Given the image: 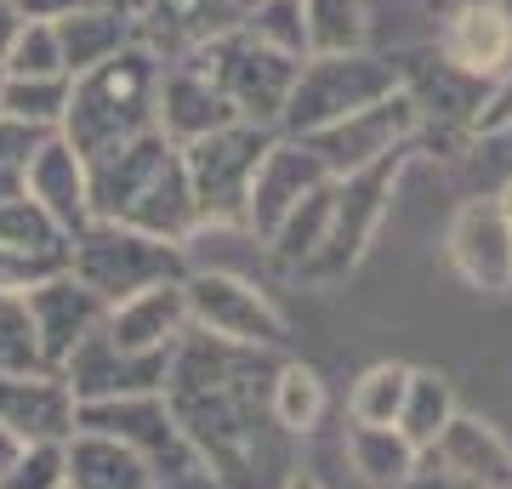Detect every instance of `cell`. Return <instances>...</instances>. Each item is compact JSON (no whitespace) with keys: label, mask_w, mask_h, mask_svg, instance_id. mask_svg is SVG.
<instances>
[{"label":"cell","mask_w":512,"mask_h":489,"mask_svg":"<svg viewBox=\"0 0 512 489\" xmlns=\"http://www.w3.org/2000/svg\"><path fill=\"white\" fill-rule=\"evenodd\" d=\"M92 217L126 222L137 234L183 245L200 228V205H194V188H188L183 148L171 143L165 131H148L137 143L114 148L109 160H97L92 165Z\"/></svg>","instance_id":"obj_1"},{"label":"cell","mask_w":512,"mask_h":489,"mask_svg":"<svg viewBox=\"0 0 512 489\" xmlns=\"http://www.w3.org/2000/svg\"><path fill=\"white\" fill-rule=\"evenodd\" d=\"M148 131H160V57L148 46H126L109 63L74 74L57 137H69L86 165L109 160L114 148L137 143Z\"/></svg>","instance_id":"obj_2"},{"label":"cell","mask_w":512,"mask_h":489,"mask_svg":"<svg viewBox=\"0 0 512 489\" xmlns=\"http://www.w3.org/2000/svg\"><path fill=\"white\" fill-rule=\"evenodd\" d=\"M69 273L114 308V302H126V296H137V290H148V285L188 279V256H183V245H171V239H154V234L126 228V222L92 217L69 239Z\"/></svg>","instance_id":"obj_3"},{"label":"cell","mask_w":512,"mask_h":489,"mask_svg":"<svg viewBox=\"0 0 512 489\" xmlns=\"http://www.w3.org/2000/svg\"><path fill=\"white\" fill-rule=\"evenodd\" d=\"M393 91H404V63H393V57H382V52L308 57L302 74H296V91H291V103H285L279 131H285V137H313V131L336 126V120H348V114L382 103Z\"/></svg>","instance_id":"obj_4"},{"label":"cell","mask_w":512,"mask_h":489,"mask_svg":"<svg viewBox=\"0 0 512 489\" xmlns=\"http://www.w3.org/2000/svg\"><path fill=\"white\" fill-rule=\"evenodd\" d=\"M279 143L274 126H222L211 137L183 148L188 165V188L200 205V222H239L245 228V205H251V182L256 165L268 160V148Z\"/></svg>","instance_id":"obj_5"},{"label":"cell","mask_w":512,"mask_h":489,"mask_svg":"<svg viewBox=\"0 0 512 489\" xmlns=\"http://www.w3.org/2000/svg\"><path fill=\"white\" fill-rule=\"evenodd\" d=\"M200 63L217 74V86L228 91V103H234V114L245 126H274L279 131L285 103H291V91H296V74H302L296 57L251 40L245 29H234V35L211 40L200 52Z\"/></svg>","instance_id":"obj_6"},{"label":"cell","mask_w":512,"mask_h":489,"mask_svg":"<svg viewBox=\"0 0 512 489\" xmlns=\"http://www.w3.org/2000/svg\"><path fill=\"white\" fill-rule=\"evenodd\" d=\"M183 296H188V330L217 336L228 347H256V353L285 347V313L274 308V296L256 279H239V273H188Z\"/></svg>","instance_id":"obj_7"},{"label":"cell","mask_w":512,"mask_h":489,"mask_svg":"<svg viewBox=\"0 0 512 489\" xmlns=\"http://www.w3.org/2000/svg\"><path fill=\"white\" fill-rule=\"evenodd\" d=\"M421 131H427V120H421L416 97L393 91V97H382V103H370V109L348 114V120H336L325 131H313L302 143L319 154V165L330 177H353V171H365V165L387 160V154H404V143L421 137Z\"/></svg>","instance_id":"obj_8"},{"label":"cell","mask_w":512,"mask_h":489,"mask_svg":"<svg viewBox=\"0 0 512 489\" xmlns=\"http://www.w3.org/2000/svg\"><path fill=\"white\" fill-rule=\"evenodd\" d=\"M404 154H387V160L353 171V177H336V205H330V234L325 245L313 251V262L302 268V279H342V273L365 256L376 222L387 217V194H393V177H399Z\"/></svg>","instance_id":"obj_9"},{"label":"cell","mask_w":512,"mask_h":489,"mask_svg":"<svg viewBox=\"0 0 512 489\" xmlns=\"http://www.w3.org/2000/svg\"><path fill=\"white\" fill-rule=\"evenodd\" d=\"M171 359H177V353H126V347H114L109 336L97 330L92 342H80V353L63 364V376H69L80 404L143 399V393H165Z\"/></svg>","instance_id":"obj_10"},{"label":"cell","mask_w":512,"mask_h":489,"mask_svg":"<svg viewBox=\"0 0 512 489\" xmlns=\"http://www.w3.org/2000/svg\"><path fill=\"white\" fill-rule=\"evenodd\" d=\"M0 427L23 444H69L80 433V399L63 370L0 376Z\"/></svg>","instance_id":"obj_11"},{"label":"cell","mask_w":512,"mask_h":489,"mask_svg":"<svg viewBox=\"0 0 512 489\" xmlns=\"http://www.w3.org/2000/svg\"><path fill=\"white\" fill-rule=\"evenodd\" d=\"M325 182H336V177L319 165V154H313L302 137H285V131H279V143L268 148V160L256 165L251 205H245V228H251L262 245H268L279 222L291 217L296 205L308 200V194H319Z\"/></svg>","instance_id":"obj_12"},{"label":"cell","mask_w":512,"mask_h":489,"mask_svg":"<svg viewBox=\"0 0 512 489\" xmlns=\"http://www.w3.org/2000/svg\"><path fill=\"white\" fill-rule=\"evenodd\" d=\"M29 313H35V336H40L46 370H63V364L80 353V342H92L97 330H103L109 302L63 268V273H52V279H40V285L29 290Z\"/></svg>","instance_id":"obj_13"},{"label":"cell","mask_w":512,"mask_h":489,"mask_svg":"<svg viewBox=\"0 0 512 489\" xmlns=\"http://www.w3.org/2000/svg\"><path fill=\"white\" fill-rule=\"evenodd\" d=\"M222 126H239L228 91L217 86V74L200 63V52L183 57V63H160V131L177 148L200 143Z\"/></svg>","instance_id":"obj_14"},{"label":"cell","mask_w":512,"mask_h":489,"mask_svg":"<svg viewBox=\"0 0 512 489\" xmlns=\"http://www.w3.org/2000/svg\"><path fill=\"white\" fill-rule=\"evenodd\" d=\"M450 268L473 290H512V222L501 200H467L444 234Z\"/></svg>","instance_id":"obj_15"},{"label":"cell","mask_w":512,"mask_h":489,"mask_svg":"<svg viewBox=\"0 0 512 489\" xmlns=\"http://www.w3.org/2000/svg\"><path fill=\"white\" fill-rule=\"evenodd\" d=\"M439 57L478 86H501L512 74V12L495 0H478L467 12L439 23Z\"/></svg>","instance_id":"obj_16"},{"label":"cell","mask_w":512,"mask_h":489,"mask_svg":"<svg viewBox=\"0 0 512 489\" xmlns=\"http://www.w3.org/2000/svg\"><path fill=\"white\" fill-rule=\"evenodd\" d=\"M103 336L126 353H177V342L188 336L183 279H165V285H148L126 302H114L103 319Z\"/></svg>","instance_id":"obj_17"},{"label":"cell","mask_w":512,"mask_h":489,"mask_svg":"<svg viewBox=\"0 0 512 489\" xmlns=\"http://www.w3.org/2000/svg\"><path fill=\"white\" fill-rule=\"evenodd\" d=\"M23 188H29V200H35V205L52 211L57 228H63L69 239L92 222V165L80 160L74 143H69V137H57V131L35 148Z\"/></svg>","instance_id":"obj_18"},{"label":"cell","mask_w":512,"mask_h":489,"mask_svg":"<svg viewBox=\"0 0 512 489\" xmlns=\"http://www.w3.org/2000/svg\"><path fill=\"white\" fill-rule=\"evenodd\" d=\"M63 472H69V489H160L154 467L131 444L92 433V427H80L63 444Z\"/></svg>","instance_id":"obj_19"},{"label":"cell","mask_w":512,"mask_h":489,"mask_svg":"<svg viewBox=\"0 0 512 489\" xmlns=\"http://www.w3.org/2000/svg\"><path fill=\"white\" fill-rule=\"evenodd\" d=\"M52 29H57V46H63V63H69V80L97 69V63H109V57H120L126 46H137L131 6H114V0H92L74 18L52 23Z\"/></svg>","instance_id":"obj_20"},{"label":"cell","mask_w":512,"mask_h":489,"mask_svg":"<svg viewBox=\"0 0 512 489\" xmlns=\"http://www.w3.org/2000/svg\"><path fill=\"white\" fill-rule=\"evenodd\" d=\"M433 455H444L461 478H473L478 489H512V450L495 438V427L473 416H456L444 427V438L433 444Z\"/></svg>","instance_id":"obj_21"},{"label":"cell","mask_w":512,"mask_h":489,"mask_svg":"<svg viewBox=\"0 0 512 489\" xmlns=\"http://www.w3.org/2000/svg\"><path fill=\"white\" fill-rule=\"evenodd\" d=\"M342 455H348V467L359 472L370 489H404V478H410L421 450L399 433V427H359V421H353L348 438H342Z\"/></svg>","instance_id":"obj_22"},{"label":"cell","mask_w":512,"mask_h":489,"mask_svg":"<svg viewBox=\"0 0 512 489\" xmlns=\"http://www.w3.org/2000/svg\"><path fill=\"white\" fill-rule=\"evenodd\" d=\"M330 410V393H325V381H319V370L302 359H285L274 370V381H268V416H274L279 433H313L319 421H325Z\"/></svg>","instance_id":"obj_23"},{"label":"cell","mask_w":512,"mask_h":489,"mask_svg":"<svg viewBox=\"0 0 512 489\" xmlns=\"http://www.w3.org/2000/svg\"><path fill=\"white\" fill-rule=\"evenodd\" d=\"M308 57H353L370 52V6L365 0H302Z\"/></svg>","instance_id":"obj_24"},{"label":"cell","mask_w":512,"mask_h":489,"mask_svg":"<svg viewBox=\"0 0 512 489\" xmlns=\"http://www.w3.org/2000/svg\"><path fill=\"white\" fill-rule=\"evenodd\" d=\"M0 245L35 256V262H52V268H69V234L57 228V217L46 205L29 200V188L0 200Z\"/></svg>","instance_id":"obj_25"},{"label":"cell","mask_w":512,"mask_h":489,"mask_svg":"<svg viewBox=\"0 0 512 489\" xmlns=\"http://www.w3.org/2000/svg\"><path fill=\"white\" fill-rule=\"evenodd\" d=\"M330 205H336V182H325L319 194H308V200H302L291 217L274 228V239H268V256H274L279 268L302 273V268L313 262V251H319V245H325V234H330Z\"/></svg>","instance_id":"obj_26"},{"label":"cell","mask_w":512,"mask_h":489,"mask_svg":"<svg viewBox=\"0 0 512 489\" xmlns=\"http://www.w3.org/2000/svg\"><path fill=\"white\" fill-rule=\"evenodd\" d=\"M410 364H370L365 376L353 381V399H348V416L359 427H399L404 416V399H410Z\"/></svg>","instance_id":"obj_27"},{"label":"cell","mask_w":512,"mask_h":489,"mask_svg":"<svg viewBox=\"0 0 512 489\" xmlns=\"http://www.w3.org/2000/svg\"><path fill=\"white\" fill-rule=\"evenodd\" d=\"M456 399H450V381L433 376V370H416L410 376V399H404V416H399V433L416 444V450H433L444 438V427L456 421Z\"/></svg>","instance_id":"obj_28"},{"label":"cell","mask_w":512,"mask_h":489,"mask_svg":"<svg viewBox=\"0 0 512 489\" xmlns=\"http://www.w3.org/2000/svg\"><path fill=\"white\" fill-rule=\"evenodd\" d=\"M251 40L274 46V52L308 63V23H302V0H251L245 6V23H239Z\"/></svg>","instance_id":"obj_29"},{"label":"cell","mask_w":512,"mask_h":489,"mask_svg":"<svg viewBox=\"0 0 512 489\" xmlns=\"http://www.w3.org/2000/svg\"><path fill=\"white\" fill-rule=\"evenodd\" d=\"M69 74H52V80H12L6 74V103L0 114H12L23 126H40V131H57L63 114H69Z\"/></svg>","instance_id":"obj_30"},{"label":"cell","mask_w":512,"mask_h":489,"mask_svg":"<svg viewBox=\"0 0 512 489\" xmlns=\"http://www.w3.org/2000/svg\"><path fill=\"white\" fill-rule=\"evenodd\" d=\"M18 370H46V359H40L29 290H0V376H18Z\"/></svg>","instance_id":"obj_31"},{"label":"cell","mask_w":512,"mask_h":489,"mask_svg":"<svg viewBox=\"0 0 512 489\" xmlns=\"http://www.w3.org/2000/svg\"><path fill=\"white\" fill-rule=\"evenodd\" d=\"M0 63H6L12 80H52V74H69L52 23H23V35L12 40V52L0 57Z\"/></svg>","instance_id":"obj_32"},{"label":"cell","mask_w":512,"mask_h":489,"mask_svg":"<svg viewBox=\"0 0 512 489\" xmlns=\"http://www.w3.org/2000/svg\"><path fill=\"white\" fill-rule=\"evenodd\" d=\"M52 131L40 126H23L12 114H0V200H12L23 194V177H29V160H35V148L46 143Z\"/></svg>","instance_id":"obj_33"},{"label":"cell","mask_w":512,"mask_h":489,"mask_svg":"<svg viewBox=\"0 0 512 489\" xmlns=\"http://www.w3.org/2000/svg\"><path fill=\"white\" fill-rule=\"evenodd\" d=\"M0 489H69L63 444H29V450L18 455V467L0 478Z\"/></svg>","instance_id":"obj_34"},{"label":"cell","mask_w":512,"mask_h":489,"mask_svg":"<svg viewBox=\"0 0 512 489\" xmlns=\"http://www.w3.org/2000/svg\"><path fill=\"white\" fill-rule=\"evenodd\" d=\"M404 489H478L473 478H461L444 455H433V450H421L416 455V467H410V478H404Z\"/></svg>","instance_id":"obj_35"},{"label":"cell","mask_w":512,"mask_h":489,"mask_svg":"<svg viewBox=\"0 0 512 489\" xmlns=\"http://www.w3.org/2000/svg\"><path fill=\"white\" fill-rule=\"evenodd\" d=\"M52 273H63V268L35 262V256L12 251V245H0V290H35L40 279H52Z\"/></svg>","instance_id":"obj_36"},{"label":"cell","mask_w":512,"mask_h":489,"mask_svg":"<svg viewBox=\"0 0 512 489\" xmlns=\"http://www.w3.org/2000/svg\"><path fill=\"white\" fill-rule=\"evenodd\" d=\"M18 6H23L29 23H63V18H74L80 6H92V0H18Z\"/></svg>","instance_id":"obj_37"},{"label":"cell","mask_w":512,"mask_h":489,"mask_svg":"<svg viewBox=\"0 0 512 489\" xmlns=\"http://www.w3.org/2000/svg\"><path fill=\"white\" fill-rule=\"evenodd\" d=\"M23 23H29V18H23L18 0H0V57L12 52V40L23 35Z\"/></svg>","instance_id":"obj_38"},{"label":"cell","mask_w":512,"mask_h":489,"mask_svg":"<svg viewBox=\"0 0 512 489\" xmlns=\"http://www.w3.org/2000/svg\"><path fill=\"white\" fill-rule=\"evenodd\" d=\"M23 450H29V444H23V438H12L6 427H0V478L18 467V455H23Z\"/></svg>","instance_id":"obj_39"},{"label":"cell","mask_w":512,"mask_h":489,"mask_svg":"<svg viewBox=\"0 0 512 489\" xmlns=\"http://www.w3.org/2000/svg\"><path fill=\"white\" fill-rule=\"evenodd\" d=\"M467 6H478V0H427V18H433V29H439L444 18H456V12H467Z\"/></svg>","instance_id":"obj_40"},{"label":"cell","mask_w":512,"mask_h":489,"mask_svg":"<svg viewBox=\"0 0 512 489\" xmlns=\"http://www.w3.org/2000/svg\"><path fill=\"white\" fill-rule=\"evenodd\" d=\"M285 489H325V484H319V478H313V472H302V467H296L291 478H285Z\"/></svg>","instance_id":"obj_41"},{"label":"cell","mask_w":512,"mask_h":489,"mask_svg":"<svg viewBox=\"0 0 512 489\" xmlns=\"http://www.w3.org/2000/svg\"><path fill=\"white\" fill-rule=\"evenodd\" d=\"M495 200H501V211H507V222H512V182L501 188V194H495Z\"/></svg>","instance_id":"obj_42"},{"label":"cell","mask_w":512,"mask_h":489,"mask_svg":"<svg viewBox=\"0 0 512 489\" xmlns=\"http://www.w3.org/2000/svg\"><path fill=\"white\" fill-rule=\"evenodd\" d=\"M0 103H6V63H0Z\"/></svg>","instance_id":"obj_43"},{"label":"cell","mask_w":512,"mask_h":489,"mask_svg":"<svg viewBox=\"0 0 512 489\" xmlns=\"http://www.w3.org/2000/svg\"><path fill=\"white\" fill-rule=\"evenodd\" d=\"M495 6H507V12H512V0H495Z\"/></svg>","instance_id":"obj_44"},{"label":"cell","mask_w":512,"mask_h":489,"mask_svg":"<svg viewBox=\"0 0 512 489\" xmlns=\"http://www.w3.org/2000/svg\"><path fill=\"white\" fill-rule=\"evenodd\" d=\"M114 6H131V0H114Z\"/></svg>","instance_id":"obj_45"}]
</instances>
